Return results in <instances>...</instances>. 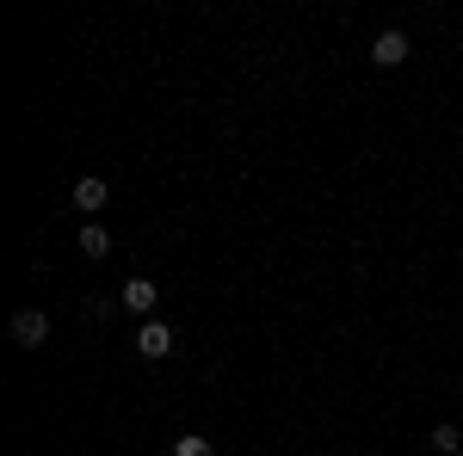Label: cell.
I'll return each instance as SVG.
<instances>
[{"mask_svg": "<svg viewBox=\"0 0 463 456\" xmlns=\"http://www.w3.org/2000/svg\"><path fill=\"white\" fill-rule=\"evenodd\" d=\"M43 340H50V315H43V309H19V315H13V346L37 351Z\"/></svg>", "mask_w": 463, "mask_h": 456, "instance_id": "3957f363", "label": "cell"}, {"mask_svg": "<svg viewBox=\"0 0 463 456\" xmlns=\"http://www.w3.org/2000/svg\"><path fill=\"white\" fill-rule=\"evenodd\" d=\"M167 351H174V327H167V321H143V327H137V358L161 364Z\"/></svg>", "mask_w": 463, "mask_h": 456, "instance_id": "7a4b0ae2", "label": "cell"}, {"mask_svg": "<svg viewBox=\"0 0 463 456\" xmlns=\"http://www.w3.org/2000/svg\"><path fill=\"white\" fill-rule=\"evenodd\" d=\"M432 451H445V456L463 451V432H458V425H432Z\"/></svg>", "mask_w": 463, "mask_h": 456, "instance_id": "ba28073f", "label": "cell"}, {"mask_svg": "<svg viewBox=\"0 0 463 456\" xmlns=\"http://www.w3.org/2000/svg\"><path fill=\"white\" fill-rule=\"evenodd\" d=\"M69 204H74V210H80V216H87V222H93V216H99V210H106V204H111V185H106V179H99V173L74 179Z\"/></svg>", "mask_w": 463, "mask_h": 456, "instance_id": "6da1fadb", "label": "cell"}, {"mask_svg": "<svg viewBox=\"0 0 463 456\" xmlns=\"http://www.w3.org/2000/svg\"><path fill=\"white\" fill-rule=\"evenodd\" d=\"M458 401H463V383H458Z\"/></svg>", "mask_w": 463, "mask_h": 456, "instance_id": "9c48e42d", "label": "cell"}, {"mask_svg": "<svg viewBox=\"0 0 463 456\" xmlns=\"http://www.w3.org/2000/svg\"><path fill=\"white\" fill-rule=\"evenodd\" d=\"M80 253H87V259H106L111 253V235L99 228V222H80Z\"/></svg>", "mask_w": 463, "mask_h": 456, "instance_id": "8992f818", "label": "cell"}, {"mask_svg": "<svg viewBox=\"0 0 463 456\" xmlns=\"http://www.w3.org/2000/svg\"><path fill=\"white\" fill-rule=\"evenodd\" d=\"M118 302H124L130 315H155L161 290H155V278H124V290H118Z\"/></svg>", "mask_w": 463, "mask_h": 456, "instance_id": "5b68a950", "label": "cell"}, {"mask_svg": "<svg viewBox=\"0 0 463 456\" xmlns=\"http://www.w3.org/2000/svg\"><path fill=\"white\" fill-rule=\"evenodd\" d=\"M174 456H216V444H211V438H198V432H179Z\"/></svg>", "mask_w": 463, "mask_h": 456, "instance_id": "52a82bcc", "label": "cell"}, {"mask_svg": "<svg viewBox=\"0 0 463 456\" xmlns=\"http://www.w3.org/2000/svg\"><path fill=\"white\" fill-rule=\"evenodd\" d=\"M408 50H414L408 32H377V37H371V62H377V69H402Z\"/></svg>", "mask_w": 463, "mask_h": 456, "instance_id": "277c9868", "label": "cell"}]
</instances>
